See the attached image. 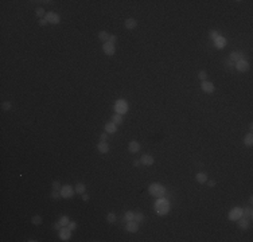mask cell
Returning <instances> with one entry per match:
<instances>
[{
	"instance_id": "obj_1",
	"label": "cell",
	"mask_w": 253,
	"mask_h": 242,
	"mask_svg": "<svg viewBox=\"0 0 253 242\" xmlns=\"http://www.w3.org/2000/svg\"><path fill=\"white\" fill-rule=\"evenodd\" d=\"M155 211H156V214H159V215L168 214L170 203L164 199V198H158V200L155 202Z\"/></svg>"
},
{
	"instance_id": "obj_2",
	"label": "cell",
	"mask_w": 253,
	"mask_h": 242,
	"mask_svg": "<svg viewBox=\"0 0 253 242\" xmlns=\"http://www.w3.org/2000/svg\"><path fill=\"white\" fill-rule=\"evenodd\" d=\"M148 192L151 194L152 197L163 198L166 194V188H164V186L160 184V183H152V184H150V187H148Z\"/></svg>"
},
{
	"instance_id": "obj_3",
	"label": "cell",
	"mask_w": 253,
	"mask_h": 242,
	"mask_svg": "<svg viewBox=\"0 0 253 242\" xmlns=\"http://www.w3.org/2000/svg\"><path fill=\"white\" fill-rule=\"evenodd\" d=\"M115 113H119V114H125V113H128V109H129V106H128V102L125 101V100H117L116 102H115Z\"/></svg>"
},
{
	"instance_id": "obj_4",
	"label": "cell",
	"mask_w": 253,
	"mask_h": 242,
	"mask_svg": "<svg viewBox=\"0 0 253 242\" xmlns=\"http://www.w3.org/2000/svg\"><path fill=\"white\" fill-rule=\"evenodd\" d=\"M59 192H61V197L62 198H65V199H70V198H73L75 190H73V187H71L70 184H65V186H62V188L59 190Z\"/></svg>"
},
{
	"instance_id": "obj_5",
	"label": "cell",
	"mask_w": 253,
	"mask_h": 242,
	"mask_svg": "<svg viewBox=\"0 0 253 242\" xmlns=\"http://www.w3.org/2000/svg\"><path fill=\"white\" fill-rule=\"evenodd\" d=\"M241 217H244L241 207H234V209H232V210L229 211V221H232V222L238 221Z\"/></svg>"
},
{
	"instance_id": "obj_6",
	"label": "cell",
	"mask_w": 253,
	"mask_h": 242,
	"mask_svg": "<svg viewBox=\"0 0 253 242\" xmlns=\"http://www.w3.org/2000/svg\"><path fill=\"white\" fill-rule=\"evenodd\" d=\"M201 89H202V91H205L206 94H213L215 90L214 84L210 82V81H201Z\"/></svg>"
},
{
	"instance_id": "obj_7",
	"label": "cell",
	"mask_w": 253,
	"mask_h": 242,
	"mask_svg": "<svg viewBox=\"0 0 253 242\" xmlns=\"http://www.w3.org/2000/svg\"><path fill=\"white\" fill-rule=\"evenodd\" d=\"M45 19L47 20V23H49V24H58V23L61 22V16H59V15L55 14V12H51V11L46 14Z\"/></svg>"
},
{
	"instance_id": "obj_8",
	"label": "cell",
	"mask_w": 253,
	"mask_h": 242,
	"mask_svg": "<svg viewBox=\"0 0 253 242\" xmlns=\"http://www.w3.org/2000/svg\"><path fill=\"white\" fill-rule=\"evenodd\" d=\"M58 235H59V238L62 239V241H69L71 237V230L67 226H65V227H62L61 230H58Z\"/></svg>"
},
{
	"instance_id": "obj_9",
	"label": "cell",
	"mask_w": 253,
	"mask_h": 242,
	"mask_svg": "<svg viewBox=\"0 0 253 242\" xmlns=\"http://www.w3.org/2000/svg\"><path fill=\"white\" fill-rule=\"evenodd\" d=\"M102 51H104L106 55L112 56L113 54L116 53V45H112V43H109V42L104 43V45H102Z\"/></svg>"
},
{
	"instance_id": "obj_10",
	"label": "cell",
	"mask_w": 253,
	"mask_h": 242,
	"mask_svg": "<svg viewBox=\"0 0 253 242\" xmlns=\"http://www.w3.org/2000/svg\"><path fill=\"white\" fill-rule=\"evenodd\" d=\"M236 70L240 71V73H246L249 70V63L246 62L245 59H241L238 62H236Z\"/></svg>"
},
{
	"instance_id": "obj_11",
	"label": "cell",
	"mask_w": 253,
	"mask_h": 242,
	"mask_svg": "<svg viewBox=\"0 0 253 242\" xmlns=\"http://www.w3.org/2000/svg\"><path fill=\"white\" fill-rule=\"evenodd\" d=\"M140 148H141V145L137 140H132V141H129V144H128V151H129L131 153H137V152L140 151Z\"/></svg>"
},
{
	"instance_id": "obj_12",
	"label": "cell",
	"mask_w": 253,
	"mask_h": 242,
	"mask_svg": "<svg viewBox=\"0 0 253 242\" xmlns=\"http://www.w3.org/2000/svg\"><path fill=\"white\" fill-rule=\"evenodd\" d=\"M125 230L128 233H137L139 232V223H137L136 221H129V222H126V227Z\"/></svg>"
},
{
	"instance_id": "obj_13",
	"label": "cell",
	"mask_w": 253,
	"mask_h": 242,
	"mask_svg": "<svg viewBox=\"0 0 253 242\" xmlns=\"http://www.w3.org/2000/svg\"><path fill=\"white\" fill-rule=\"evenodd\" d=\"M226 43H228V40H226V38L224 35H219L217 39L214 40V45L215 47H217L218 50H222V49H225L226 47Z\"/></svg>"
},
{
	"instance_id": "obj_14",
	"label": "cell",
	"mask_w": 253,
	"mask_h": 242,
	"mask_svg": "<svg viewBox=\"0 0 253 242\" xmlns=\"http://www.w3.org/2000/svg\"><path fill=\"white\" fill-rule=\"evenodd\" d=\"M244 53H241V51H232L230 53V55H229V59L232 61V62H238V61H241V59H245L244 58Z\"/></svg>"
},
{
	"instance_id": "obj_15",
	"label": "cell",
	"mask_w": 253,
	"mask_h": 242,
	"mask_svg": "<svg viewBox=\"0 0 253 242\" xmlns=\"http://www.w3.org/2000/svg\"><path fill=\"white\" fill-rule=\"evenodd\" d=\"M154 161H155V159H154V156H151V155H143L141 156V159H140V163L143 165H147V167H150V165H152L154 164Z\"/></svg>"
},
{
	"instance_id": "obj_16",
	"label": "cell",
	"mask_w": 253,
	"mask_h": 242,
	"mask_svg": "<svg viewBox=\"0 0 253 242\" xmlns=\"http://www.w3.org/2000/svg\"><path fill=\"white\" fill-rule=\"evenodd\" d=\"M237 223H238V227L240 229H243V230H248V229H249V218L241 217L238 221H237Z\"/></svg>"
},
{
	"instance_id": "obj_17",
	"label": "cell",
	"mask_w": 253,
	"mask_h": 242,
	"mask_svg": "<svg viewBox=\"0 0 253 242\" xmlns=\"http://www.w3.org/2000/svg\"><path fill=\"white\" fill-rule=\"evenodd\" d=\"M97 149H99L100 153H108L109 152V144L106 141H100L97 144Z\"/></svg>"
},
{
	"instance_id": "obj_18",
	"label": "cell",
	"mask_w": 253,
	"mask_h": 242,
	"mask_svg": "<svg viewBox=\"0 0 253 242\" xmlns=\"http://www.w3.org/2000/svg\"><path fill=\"white\" fill-rule=\"evenodd\" d=\"M125 28L126 30H135V28L137 27V20L133 18H129V19H126L125 20Z\"/></svg>"
},
{
	"instance_id": "obj_19",
	"label": "cell",
	"mask_w": 253,
	"mask_h": 242,
	"mask_svg": "<svg viewBox=\"0 0 253 242\" xmlns=\"http://www.w3.org/2000/svg\"><path fill=\"white\" fill-rule=\"evenodd\" d=\"M105 132L106 133H116L117 132V125L115 123H108V124H105Z\"/></svg>"
},
{
	"instance_id": "obj_20",
	"label": "cell",
	"mask_w": 253,
	"mask_h": 242,
	"mask_svg": "<svg viewBox=\"0 0 253 242\" xmlns=\"http://www.w3.org/2000/svg\"><path fill=\"white\" fill-rule=\"evenodd\" d=\"M195 179H197V182L199 184H203V183L208 182V175L205 172H198L197 175H195Z\"/></svg>"
},
{
	"instance_id": "obj_21",
	"label": "cell",
	"mask_w": 253,
	"mask_h": 242,
	"mask_svg": "<svg viewBox=\"0 0 253 242\" xmlns=\"http://www.w3.org/2000/svg\"><path fill=\"white\" fill-rule=\"evenodd\" d=\"M74 190H75V192L77 194H84L85 192V190H86V186H85L82 182H78L77 184H75V187H74Z\"/></svg>"
},
{
	"instance_id": "obj_22",
	"label": "cell",
	"mask_w": 253,
	"mask_h": 242,
	"mask_svg": "<svg viewBox=\"0 0 253 242\" xmlns=\"http://www.w3.org/2000/svg\"><path fill=\"white\" fill-rule=\"evenodd\" d=\"M110 121L115 123L116 125H120V124H123V116L119 114V113H115V114L112 116V119H110Z\"/></svg>"
},
{
	"instance_id": "obj_23",
	"label": "cell",
	"mask_w": 253,
	"mask_h": 242,
	"mask_svg": "<svg viewBox=\"0 0 253 242\" xmlns=\"http://www.w3.org/2000/svg\"><path fill=\"white\" fill-rule=\"evenodd\" d=\"M244 144L246 147H252L253 145V135L252 133H248L245 137H244Z\"/></svg>"
},
{
	"instance_id": "obj_24",
	"label": "cell",
	"mask_w": 253,
	"mask_h": 242,
	"mask_svg": "<svg viewBox=\"0 0 253 242\" xmlns=\"http://www.w3.org/2000/svg\"><path fill=\"white\" fill-rule=\"evenodd\" d=\"M109 35H110V34H108L106 31H100L99 32V39L101 40V42L106 43L108 42V39H109Z\"/></svg>"
},
{
	"instance_id": "obj_25",
	"label": "cell",
	"mask_w": 253,
	"mask_h": 242,
	"mask_svg": "<svg viewBox=\"0 0 253 242\" xmlns=\"http://www.w3.org/2000/svg\"><path fill=\"white\" fill-rule=\"evenodd\" d=\"M43 222V218L41 217V215H34V217L31 218V223L35 225V226H39V225H42Z\"/></svg>"
},
{
	"instance_id": "obj_26",
	"label": "cell",
	"mask_w": 253,
	"mask_h": 242,
	"mask_svg": "<svg viewBox=\"0 0 253 242\" xmlns=\"http://www.w3.org/2000/svg\"><path fill=\"white\" fill-rule=\"evenodd\" d=\"M243 215L246 218H252L253 215V210H252V207H245V209H243Z\"/></svg>"
},
{
	"instance_id": "obj_27",
	"label": "cell",
	"mask_w": 253,
	"mask_h": 242,
	"mask_svg": "<svg viewBox=\"0 0 253 242\" xmlns=\"http://www.w3.org/2000/svg\"><path fill=\"white\" fill-rule=\"evenodd\" d=\"M124 219H125L126 222L135 221V213L133 211H126L125 214H124Z\"/></svg>"
},
{
	"instance_id": "obj_28",
	"label": "cell",
	"mask_w": 253,
	"mask_h": 242,
	"mask_svg": "<svg viewBox=\"0 0 253 242\" xmlns=\"http://www.w3.org/2000/svg\"><path fill=\"white\" fill-rule=\"evenodd\" d=\"M116 219H117V217L115 213H108V214H106V221H108V223H115Z\"/></svg>"
},
{
	"instance_id": "obj_29",
	"label": "cell",
	"mask_w": 253,
	"mask_h": 242,
	"mask_svg": "<svg viewBox=\"0 0 253 242\" xmlns=\"http://www.w3.org/2000/svg\"><path fill=\"white\" fill-rule=\"evenodd\" d=\"M35 15L38 16L39 19H42V18H45L46 16V12H45V10H43L42 7H38V8H35Z\"/></svg>"
},
{
	"instance_id": "obj_30",
	"label": "cell",
	"mask_w": 253,
	"mask_h": 242,
	"mask_svg": "<svg viewBox=\"0 0 253 242\" xmlns=\"http://www.w3.org/2000/svg\"><path fill=\"white\" fill-rule=\"evenodd\" d=\"M59 222L61 225H62L63 227H65V226H67V225H69V222H70V219H69V217H67V215H62V217L59 218Z\"/></svg>"
},
{
	"instance_id": "obj_31",
	"label": "cell",
	"mask_w": 253,
	"mask_h": 242,
	"mask_svg": "<svg viewBox=\"0 0 253 242\" xmlns=\"http://www.w3.org/2000/svg\"><path fill=\"white\" fill-rule=\"evenodd\" d=\"M51 188H53V190H57V191H59V190L62 188V184H61L59 180H54V182L51 183Z\"/></svg>"
},
{
	"instance_id": "obj_32",
	"label": "cell",
	"mask_w": 253,
	"mask_h": 242,
	"mask_svg": "<svg viewBox=\"0 0 253 242\" xmlns=\"http://www.w3.org/2000/svg\"><path fill=\"white\" fill-rule=\"evenodd\" d=\"M143 219H144V214H143V213H135V221H136L137 223L143 222Z\"/></svg>"
},
{
	"instance_id": "obj_33",
	"label": "cell",
	"mask_w": 253,
	"mask_h": 242,
	"mask_svg": "<svg viewBox=\"0 0 253 242\" xmlns=\"http://www.w3.org/2000/svg\"><path fill=\"white\" fill-rule=\"evenodd\" d=\"M11 108H12V104H11L10 101L1 102V109H3V110H10Z\"/></svg>"
},
{
	"instance_id": "obj_34",
	"label": "cell",
	"mask_w": 253,
	"mask_h": 242,
	"mask_svg": "<svg viewBox=\"0 0 253 242\" xmlns=\"http://www.w3.org/2000/svg\"><path fill=\"white\" fill-rule=\"evenodd\" d=\"M209 35H210V38L213 39V40H215V39H217L218 36L221 35V34H219L218 31H215V30H210V32H209Z\"/></svg>"
},
{
	"instance_id": "obj_35",
	"label": "cell",
	"mask_w": 253,
	"mask_h": 242,
	"mask_svg": "<svg viewBox=\"0 0 253 242\" xmlns=\"http://www.w3.org/2000/svg\"><path fill=\"white\" fill-rule=\"evenodd\" d=\"M198 78H199L201 81H206V78H208V73L205 70H201L199 73H198Z\"/></svg>"
},
{
	"instance_id": "obj_36",
	"label": "cell",
	"mask_w": 253,
	"mask_h": 242,
	"mask_svg": "<svg viewBox=\"0 0 253 242\" xmlns=\"http://www.w3.org/2000/svg\"><path fill=\"white\" fill-rule=\"evenodd\" d=\"M51 198H53V199H59V198H62L61 197V192L59 191H57V190H53V192H51Z\"/></svg>"
},
{
	"instance_id": "obj_37",
	"label": "cell",
	"mask_w": 253,
	"mask_h": 242,
	"mask_svg": "<svg viewBox=\"0 0 253 242\" xmlns=\"http://www.w3.org/2000/svg\"><path fill=\"white\" fill-rule=\"evenodd\" d=\"M108 42L112 43V45H116V43H117V36H116V35H109Z\"/></svg>"
},
{
	"instance_id": "obj_38",
	"label": "cell",
	"mask_w": 253,
	"mask_h": 242,
	"mask_svg": "<svg viewBox=\"0 0 253 242\" xmlns=\"http://www.w3.org/2000/svg\"><path fill=\"white\" fill-rule=\"evenodd\" d=\"M67 227L70 229L71 232H74V230L77 229V223H75V222H74V221H73V222L70 221V222H69V225H67Z\"/></svg>"
},
{
	"instance_id": "obj_39",
	"label": "cell",
	"mask_w": 253,
	"mask_h": 242,
	"mask_svg": "<svg viewBox=\"0 0 253 242\" xmlns=\"http://www.w3.org/2000/svg\"><path fill=\"white\" fill-rule=\"evenodd\" d=\"M106 139H108V133H106V132H102V133L100 135V141H106Z\"/></svg>"
},
{
	"instance_id": "obj_40",
	"label": "cell",
	"mask_w": 253,
	"mask_h": 242,
	"mask_svg": "<svg viewBox=\"0 0 253 242\" xmlns=\"http://www.w3.org/2000/svg\"><path fill=\"white\" fill-rule=\"evenodd\" d=\"M53 227L55 229V230H61V229H62L63 226H62V225L59 223V222H55V223H54V226H53Z\"/></svg>"
},
{
	"instance_id": "obj_41",
	"label": "cell",
	"mask_w": 253,
	"mask_h": 242,
	"mask_svg": "<svg viewBox=\"0 0 253 242\" xmlns=\"http://www.w3.org/2000/svg\"><path fill=\"white\" fill-rule=\"evenodd\" d=\"M39 24H41V26H46V24H49V23H47V20H46L45 18H42V19H39Z\"/></svg>"
},
{
	"instance_id": "obj_42",
	"label": "cell",
	"mask_w": 253,
	"mask_h": 242,
	"mask_svg": "<svg viewBox=\"0 0 253 242\" xmlns=\"http://www.w3.org/2000/svg\"><path fill=\"white\" fill-rule=\"evenodd\" d=\"M89 199H90V197H89L88 194H85V192L82 194V200H84V202H88Z\"/></svg>"
},
{
	"instance_id": "obj_43",
	"label": "cell",
	"mask_w": 253,
	"mask_h": 242,
	"mask_svg": "<svg viewBox=\"0 0 253 242\" xmlns=\"http://www.w3.org/2000/svg\"><path fill=\"white\" fill-rule=\"evenodd\" d=\"M206 183L209 184V187H214L215 184H217V182H215V180H208Z\"/></svg>"
},
{
	"instance_id": "obj_44",
	"label": "cell",
	"mask_w": 253,
	"mask_h": 242,
	"mask_svg": "<svg viewBox=\"0 0 253 242\" xmlns=\"http://www.w3.org/2000/svg\"><path fill=\"white\" fill-rule=\"evenodd\" d=\"M225 65L226 66H234V62H232L230 59H228V61H225Z\"/></svg>"
},
{
	"instance_id": "obj_45",
	"label": "cell",
	"mask_w": 253,
	"mask_h": 242,
	"mask_svg": "<svg viewBox=\"0 0 253 242\" xmlns=\"http://www.w3.org/2000/svg\"><path fill=\"white\" fill-rule=\"evenodd\" d=\"M133 165H135V167H139V165H141L140 160H137V159H135V160H133Z\"/></svg>"
}]
</instances>
